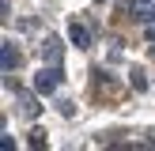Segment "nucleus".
Segmentation results:
<instances>
[{"label": "nucleus", "instance_id": "f257e3e1", "mask_svg": "<svg viewBox=\"0 0 155 151\" xmlns=\"http://www.w3.org/2000/svg\"><path fill=\"white\" fill-rule=\"evenodd\" d=\"M61 83H64V72H61L57 64L42 68V72L34 76V91L38 95H53V91H61Z\"/></svg>", "mask_w": 155, "mask_h": 151}, {"label": "nucleus", "instance_id": "f03ea898", "mask_svg": "<svg viewBox=\"0 0 155 151\" xmlns=\"http://www.w3.org/2000/svg\"><path fill=\"white\" fill-rule=\"evenodd\" d=\"M42 57L49 60V64H61V57H64V45H61V38H57V34H49V38L42 42Z\"/></svg>", "mask_w": 155, "mask_h": 151}, {"label": "nucleus", "instance_id": "7ed1b4c3", "mask_svg": "<svg viewBox=\"0 0 155 151\" xmlns=\"http://www.w3.org/2000/svg\"><path fill=\"white\" fill-rule=\"evenodd\" d=\"M19 49H15V42H4V45H0V68H4V76L8 72H12V68H19Z\"/></svg>", "mask_w": 155, "mask_h": 151}, {"label": "nucleus", "instance_id": "20e7f679", "mask_svg": "<svg viewBox=\"0 0 155 151\" xmlns=\"http://www.w3.org/2000/svg\"><path fill=\"white\" fill-rule=\"evenodd\" d=\"M68 38H72L76 49H91V34H87V27H83V23H72V27H68Z\"/></svg>", "mask_w": 155, "mask_h": 151}, {"label": "nucleus", "instance_id": "39448f33", "mask_svg": "<svg viewBox=\"0 0 155 151\" xmlns=\"http://www.w3.org/2000/svg\"><path fill=\"white\" fill-rule=\"evenodd\" d=\"M133 19H140V23H148V19H155V0H133Z\"/></svg>", "mask_w": 155, "mask_h": 151}, {"label": "nucleus", "instance_id": "423d86ee", "mask_svg": "<svg viewBox=\"0 0 155 151\" xmlns=\"http://www.w3.org/2000/svg\"><path fill=\"white\" fill-rule=\"evenodd\" d=\"M34 95H38V91H34ZM34 95H30V91H27V95H19V110L27 113V117H34V113L42 110V106H34Z\"/></svg>", "mask_w": 155, "mask_h": 151}, {"label": "nucleus", "instance_id": "0eeeda50", "mask_svg": "<svg viewBox=\"0 0 155 151\" xmlns=\"http://www.w3.org/2000/svg\"><path fill=\"white\" fill-rule=\"evenodd\" d=\"M27 143H30V147H45V132H42V128H30Z\"/></svg>", "mask_w": 155, "mask_h": 151}, {"label": "nucleus", "instance_id": "6e6552de", "mask_svg": "<svg viewBox=\"0 0 155 151\" xmlns=\"http://www.w3.org/2000/svg\"><path fill=\"white\" fill-rule=\"evenodd\" d=\"M129 76H133V87H136V91H148V79H144V72H140V68H133Z\"/></svg>", "mask_w": 155, "mask_h": 151}, {"label": "nucleus", "instance_id": "1a4fd4ad", "mask_svg": "<svg viewBox=\"0 0 155 151\" xmlns=\"http://www.w3.org/2000/svg\"><path fill=\"white\" fill-rule=\"evenodd\" d=\"M144 34H148V42H155V19H148V27H144Z\"/></svg>", "mask_w": 155, "mask_h": 151}, {"label": "nucleus", "instance_id": "9d476101", "mask_svg": "<svg viewBox=\"0 0 155 151\" xmlns=\"http://www.w3.org/2000/svg\"><path fill=\"white\" fill-rule=\"evenodd\" d=\"M151 57H155V45H151Z\"/></svg>", "mask_w": 155, "mask_h": 151}]
</instances>
